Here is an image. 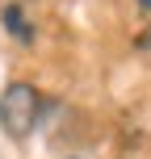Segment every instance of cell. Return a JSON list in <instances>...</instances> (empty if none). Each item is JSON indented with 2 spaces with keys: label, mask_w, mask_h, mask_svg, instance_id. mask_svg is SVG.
Returning <instances> with one entry per match:
<instances>
[{
  "label": "cell",
  "mask_w": 151,
  "mask_h": 159,
  "mask_svg": "<svg viewBox=\"0 0 151 159\" xmlns=\"http://www.w3.org/2000/svg\"><path fill=\"white\" fill-rule=\"evenodd\" d=\"M0 21H4V30L13 34L17 42H34V25H25V17H21V8H4V13H0Z\"/></svg>",
  "instance_id": "cell-2"
},
{
  "label": "cell",
  "mask_w": 151,
  "mask_h": 159,
  "mask_svg": "<svg viewBox=\"0 0 151 159\" xmlns=\"http://www.w3.org/2000/svg\"><path fill=\"white\" fill-rule=\"evenodd\" d=\"M67 159H80V155H67Z\"/></svg>",
  "instance_id": "cell-4"
},
{
  "label": "cell",
  "mask_w": 151,
  "mask_h": 159,
  "mask_svg": "<svg viewBox=\"0 0 151 159\" xmlns=\"http://www.w3.org/2000/svg\"><path fill=\"white\" fill-rule=\"evenodd\" d=\"M139 4H143V8H147V13H151V0H139Z\"/></svg>",
  "instance_id": "cell-3"
},
{
  "label": "cell",
  "mask_w": 151,
  "mask_h": 159,
  "mask_svg": "<svg viewBox=\"0 0 151 159\" xmlns=\"http://www.w3.org/2000/svg\"><path fill=\"white\" fill-rule=\"evenodd\" d=\"M38 113H42V96L34 84H25V80H13V84L0 92V130H4L8 138H30L34 126H38Z\"/></svg>",
  "instance_id": "cell-1"
}]
</instances>
